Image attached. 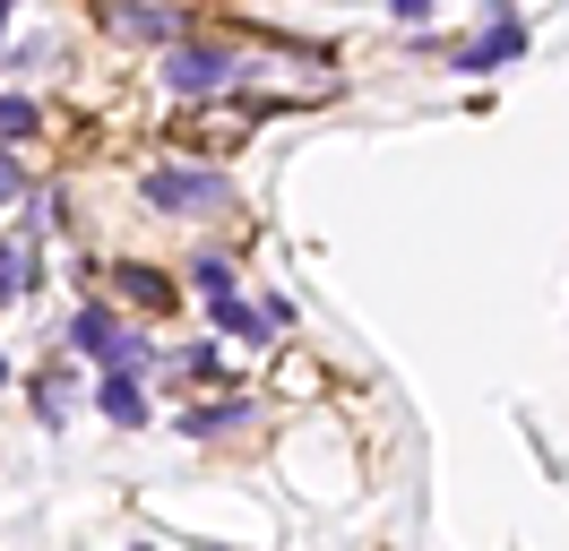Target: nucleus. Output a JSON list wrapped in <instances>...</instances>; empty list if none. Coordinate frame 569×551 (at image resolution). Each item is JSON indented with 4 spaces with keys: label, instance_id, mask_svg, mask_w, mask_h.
Here are the masks:
<instances>
[{
    "label": "nucleus",
    "instance_id": "1a4fd4ad",
    "mask_svg": "<svg viewBox=\"0 0 569 551\" xmlns=\"http://www.w3.org/2000/svg\"><path fill=\"white\" fill-rule=\"evenodd\" d=\"M27 284H36V259H27V250H9V241H0V302H18V293H27Z\"/></svg>",
    "mask_w": 569,
    "mask_h": 551
},
{
    "label": "nucleus",
    "instance_id": "f03ea898",
    "mask_svg": "<svg viewBox=\"0 0 569 551\" xmlns=\"http://www.w3.org/2000/svg\"><path fill=\"white\" fill-rule=\"evenodd\" d=\"M233 52H224V43H173V52H164V87H173V96H224V87H233Z\"/></svg>",
    "mask_w": 569,
    "mask_h": 551
},
{
    "label": "nucleus",
    "instance_id": "423d86ee",
    "mask_svg": "<svg viewBox=\"0 0 569 551\" xmlns=\"http://www.w3.org/2000/svg\"><path fill=\"white\" fill-rule=\"evenodd\" d=\"M96 405H104L112 422H147V397H139V379H130V371H104V397H96Z\"/></svg>",
    "mask_w": 569,
    "mask_h": 551
},
{
    "label": "nucleus",
    "instance_id": "6e6552de",
    "mask_svg": "<svg viewBox=\"0 0 569 551\" xmlns=\"http://www.w3.org/2000/svg\"><path fill=\"white\" fill-rule=\"evenodd\" d=\"M216 310H224V328H233V337H242V344H268V310L233 302V293H224V302H216Z\"/></svg>",
    "mask_w": 569,
    "mask_h": 551
},
{
    "label": "nucleus",
    "instance_id": "39448f33",
    "mask_svg": "<svg viewBox=\"0 0 569 551\" xmlns=\"http://www.w3.org/2000/svg\"><path fill=\"white\" fill-rule=\"evenodd\" d=\"M190 293H199V302H224V293H233V259H224V250H199V259H190Z\"/></svg>",
    "mask_w": 569,
    "mask_h": 551
},
{
    "label": "nucleus",
    "instance_id": "f8f14e48",
    "mask_svg": "<svg viewBox=\"0 0 569 551\" xmlns=\"http://www.w3.org/2000/svg\"><path fill=\"white\" fill-rule=\"evenodd\" d=\"M389 9H397V18H423V9H431V0H389Z\"/></svg>",
    "mask_w": 569,
    "mask_h": 551
},
{
    "label": "nucleus",
    "instance_id": "7ed1b4c3",
    "mask_svg": "<svg viewBox=\"0 0 569 551\" xmlns=\"http://www.w3.org/2000/svg\"><path fill=\"white\" fill-rule=\"evenodd\" d=\"M104 27L121 34V43H173L181 9H164V0H104Z\"/></svg>",
    "mask_w": 569,
    "mask_h": 551
},
{
    "label": "nucleus",
    "instance_id": "0eeeda50",
    "mask_svg": "<svg viewBox=\"0 0 569 551\" xmlns=\"http://www.w3.org/2000/svg\"><path fill=\"white\" fill-rule=\"evenodd\" d=\"M36 121H43V112H36L27 96H0V147H27V138H36Z\"/></svg>",
    "mask_w": 569,
    "mask_h": 551
},
{
    "label": "nucleus",
    "instance_id": "20e7f679",
    "mask_svg": "<svg viewBox=\"0 0 569 551\" xmlns=\"http://www.w3.org/2000/svg\"><path fill=\"white\" fill-rule=\"evenodd\" d=\"M518 52H527V27H518V18L500 9L492 27H483V34H475V43H466V52H458V69H466V78H483V69H509V61H518Z\"/></svg>",
    "mask_w": 569,
    "mask_h": 551
},
{
    "label": "nucleus",
    "instance_id": "9b49d317",
    "mask_svg": "<svg viewBox=\"0 0 569 551\" xmlns=\"http://www.w3.org/2000/svg\"><path fill=\"white\" fill-rule=\"evenodd\" d=\"M18 199H27V172H18L9 156H0V207H18Z\"/></svg>",
    "mask_w": 569,
    "mask_h": 551
},
{
    "label": "nucleus",
    "instance_id": "f257e3e1",
    "mask_svg": "<svg viewBox=\"0 0 569 551\" xmlns=\"http://www.w3.org/2000/svg\"><path fill=\"white\" fill-rule=\"evenodd\" d=\"M147 199L164 207V216H208V207L233 199V181L208 172V164H156V172H147Z\"/></svg>",
    "mask_w": 569,
    "mask_h": 551
},
{
    "label": "nucleus",
    "instance_id": "9d476101",
    "mask_svg": "<svg viewBox=\"0 0 569 551\" xmlns=\"http://www.w3.org/2000/svg\"><path fill=\"white\" fill-rule=\"evenodd\" d=\"M121 293H130V302H147V310L173 302V284H164V276H147V268H121Z\"/></svg>",
    "mask_w": 569,
    "mask_h": 551
}]
</instances>
